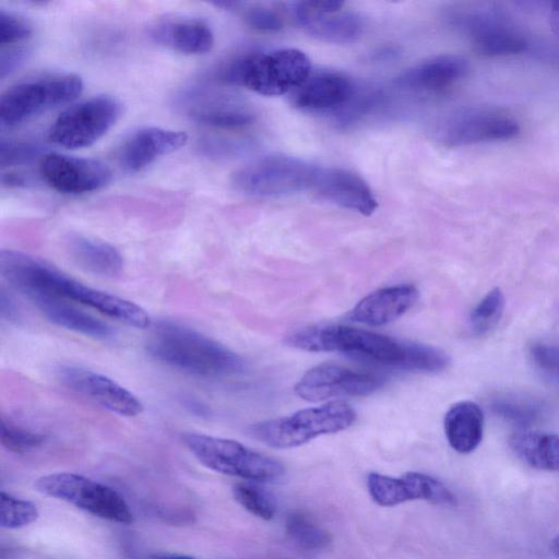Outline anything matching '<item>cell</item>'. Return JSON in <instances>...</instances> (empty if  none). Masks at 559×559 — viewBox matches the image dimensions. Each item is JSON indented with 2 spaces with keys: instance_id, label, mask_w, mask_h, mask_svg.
I'll return each instance as SVG.
<instances>
[{
  "instance_id": "obj_34",
  "label": "cell",
  "mask_w": 559,
  "mask_h": 559,
  "mask_svg": "<svg viewBox=\"0 0 559 559\" xmlns=\"http://www.w3.org/2000/svg\"><path fill=\"white\" fill-rule=\"evenodd\" d=\"M492 409L499 416L521 425L534 421L539 415L538 405L520 399H498L492 403Z\"/></svg>"
},
{
  "instance_id": "obj_44",
  "label": "cell",
  "mask_w": 559,
  "mask_h": 559,
  "mask_svg": "<svg viewBox=\"0 0 559 559\" xmlns=\"http://www.w3.org/2000/svg\"><path fill=\"white\" fill-rule=\"evenodd\" d=\"M550 549L552 554L559 559V534L551 540Z\"/></svg>"
},
{
  "instance_id": "obj_32",
  "label": "cell",
  "mask_w": 559,
  "mask_h": 559,
  "mask_svg": "<svg viewBox=\"0 0 559 559\" xmlns=\"http://www.w3.org/2000/svg\"><path fill=\"white\" fill-rule=\"evenodd\" d=\"M0 498L1 527L16 530L34 523L38 519V509L31 501L16 498L3 490Z\"/></svg>"
},
{
  "instance_id": "obj_42",
  "label": "cell",
  "mask_w": 559,
  "mask_h": 559,
  "mask_svg": "<svg viewBox=\"0 0 559 559\" xmlns=\"http://www.w3.org/2000/svg\"><path fill=\"white\" fill-rule=\"evenodd\" d=\"M25 183L22 175L15 173H8L2 176V185L7 187H19Z\"/></svg>"
},
{
  "instance_id": "obj_35",
  "label": "cell",
  "mask_w": 559,
  "mask_h": 559,
  "mask_svg": "<svg viewBox=\"0 0 559 559\" xmlns=\"http://www.w3.org/2000/svg\"><path fill=\"white\" fill-rule=\"evenodd\" d=\"M32 25L24 17L15 13L0 10V45L2 47L15 46L31 37Z\"/></svg>"
},
{
  "instance_id": "obj_22",
  "label": "cell",
  "mask_w": 559,
  "mask_h": 559,
  "mask_svg": "<svg viewBox=\"0 0 559 559\" xmlns=\"http://www.w3.org/2000/svg\"><path fill=\"white\" fill-rule=\"evenodd\" d=\"M468 70L469 64L464 57L439 55L405 70L396 79V84L409 92L438 93L465 78Z\"/></svg>"
},
{
  "instance_id": "obj_13",
  "label": "cell",
  "mask_w": 559,
  "mask_h": 559,
  "mask_svg": "<svg viewBox=\"0 0 559 559\" xmlns=\"http://www.w3.org/2000/svg\"><path fill=\"white\" fill-rule=\"evenodd\" d=\"M368 492L380 507H394L413 500H424L441 507L457 504L455 495L439 479L419 472H408L401 477L379 473L367 476Z\"/></svg>"
},
{
  "instance_id": "obj_41",
  "label": "cell",
  "mask_w": 559,
  "mask_h": 559,
  "mask_svg": "<svg viewBox=\"0 0 559 559\" xmlns=\"http://www.w3.org/2000/svg\"><path fill=\"white\" fill-rule=\"evenodd\" d=\"M0 302L1 318L7 321L15 320L16 309L11 298L4 292L1 293Z\"/></svg>"
},
{
  "instance_id": "obj_28",
  "label": "cell",
  "mask_w": 559,
  "mask_h": 559,
  "mask_svg": "<svg viewBox=\"0 0 559 559\" xmlns=\"http://www.w3.org/2000/svg\"><path fill=\"white\" fill-rule=\"evenodd\" d=\"M509 447L526 465L559 473V435L521 430L510 436Z\"/></svg>"
},
{
  "instance_id": "obj_29",
  "label": "cell",
  "mask_w": 559,
  "mask_h": 559,
  "mask_svg": "<svg viewBox=\"0 0 559 559\" xmlns=\"http://www.w3.org/2000/svg\"><path fill=\"white\" fill-rule=\"evenodd\" d=\"M285 530L290 540L304 550L324 549L332 542L331 534L301 511L288 514Z\"/></svg>"
},
{
  "instance_id": "obj_25",
  "label": "cell",
  "mask_w": 559,
  "mask_h": 559,
  "mask_svg": "<svg viewBox=\"0 0 559 559\" xmlns=\"http://www.w3.org/2000/svg\"><path fill=\"white\" fill-rule=\"evenodd\" d=\"M31 301L56 325L94 338H107L112 334L107 323L79 309L72 301L62 297L43 295Z\"/></svg>"
},
{
  "instance_id": "obj_3",
  "label": "cell",
  "mask_w": 559,
  "mask_h": 559,
  "mask_svg": "<svg viewBox=\"0 0 559 559\" xmlns=\"http://www.w3.org/2000/svg\"><path fill=\"white\" fill-rule=\"evenodd\" d=\"M306 53L295 48L251 51L229 59L217 71L224 83L242 86L264 96L295 91L310 75Z\"/></svg>"
},
{
  "instance_id": "obj_40",
  "label": "cell",
  "mask_w": 559,
  "mask_h": 559,
  "mask_svg": "<svg viewBox=\"0 0 559 559\" xmlns=\"http://www.w3.org/2000/svg\"><path fill=\"white\" fill-rule=\"evenodd\" d=\"M29 50L24 46L2 47L0 53L1 79L14 72L27 59Z\"/></svg>"
},
{
  "instance_id": "obj_2",
  "label": "cell",
  "mask_w": 559,
  "mask_h": 559,
  "mask_svg": "<svg viewBox=\"0 0 559 559\" xmlns=\"http://www.w3.org/2000/svg\"><path fill=\"white\" fill-rule=\"evenodd\" d=\"M146 349L154 359L203 378L233 376L243 368L241 357L225 345L171 321L159 322L154 328Z\"/></svg>"
},
{
  "instance_id": "obj_17",
  "label": "cell",
  "mask_w": 559,
  "mask_h": 559,
  "mask_svg": "<svg viewBox=\"0 0 559 559\" xmlns=\"http://www.w3.org/2000/svg\"><path fill=\"white\" fill-rule=\"evenodd\" d=\"M39 173L48 186L67 194L96 191L111 180L110 169L100 160L58 153L41 158Z\"/></svg>"
},
{
  "instance_id": "obj_31",
  "label": "cell",
  "mask_w": 559,
  "mask_h": 559,
  "mask_svg": "<svg viewBox=\"0 0 559 559\" xmlns=\"http://www.w3.org/2000/svg\"><path fill=\"white\" fill-rule=\"evenodd\" d=\"M504 295L499 287L489 290L473 309L469 323L476 335H486L498 324L503 309Z\"/></svg>"
},
{
  "instance_id": "obj_23",
  "label": "cell",
  "mask_w": 559,
  "mask_h": 559,
  "mask_svg": "<svg viewBox=\"0 0 559 559\" xmlns=\"http://www.w3.org/2000/svg\"><path fill=\"white\" fill-rule=\"evenodd\" d=\"M418 297V289L411 284L379 288L359 300L349 317L369 326L385 325L406 313Z\"/></svg>"
},
{
  "instance_id": "obj_24",
  "label": "cell",
  "mask_w": 559,
  "mask_h": 559,
  "mask_svg": "<svg viewBox=\"0 0 559 559\" xmlns=\"http://www.w3.org/2000/svg\"><path fill=\"white\" fill-rule=\"evenodd\" d=\"M150 36L157 44L183 55L206 53L214 35L206 22L195 17H174L156 22Z\"/></svg>"
},
{
  "instance_id": "obj_5",
  "label": "cell",
  "mask_w": 559,
  "mask_h": 559,
  "mask_svg": "<svg viewBox=\"0 0 559 559\" xmlns=\"http://www.w3.org/2000/svg\"><path fill=\"white\" fill-rule=\"evenodd\" d=\"M182 441L202 465L224 475L270 483L285 472L281 462L231 439L189 432L182 436Z\"/></svg>"
},
{
  "instance_id": "obj_11",
  "label": "cell",
  "mask_w": 559,
  "mask_h": 559,
  "mask_svg": "<svg viewBox=\"0 0 559 559\" xmlns=\"http://www.w3.org/2000/svg\"><path fill=\"white\" fill-rule=\"evenodd\" d=\"M121 103L100 95L66 109L49 129V139L67 148L86 147L99 140L118 121Z\"/></svg>"
},
{
  "instance_id": "obj_6",
  "label": "cell",
  "mask_w": 559,
  "mask_h": 559,
  "mask_svg": "<svg viewBox=\"0 0 559 559\" xmlns=\"http://www.w3.org/2000/svg\"><path fill=\"white\" fill-rule=\"evenodd\" d=\"M450 23L465 34L475 50L487 57L525 51L530 41L522 28L499 5L477 3L455 9Z\"/></svg>"
},
{
  "instance_id": "obj_38",
  "label": "cell",
  "mask_w": 559,
  "mask_h": 559,
  "mask_svg": "<svg viewBox=\"0 0 559 559\" xmlns=\"http://www.w3.org/2000/svg\"><path fill=\"white\" fill-rule=\"evenodd\" d=\"M245 22L254 29L261 32H277L282 29L281 17L271 9L265 7H251L243 10Z\"/></svg>"
},
{
  "instance_id": "obj_12",
  "label": "cell",
  "mask_w": 559,
  "mask_h": 559,
  "mask_svg": "<svg viewBox=\"0 0 559 559\" xmlns=\"http://www.w3.org/2000/svg\"><path fill=\"white\" fill-rule=\"evenodd\" d=\"M176 103L191 120L215 129L238 130L255 119L242 99L212 86H191L178 95Z\"/></svg>"
},
{
  "instance_id": "obj_33",
  "label": "cell",
  "mask_w": 559,
  "mask_h": 559,
  "mask_svg": "<svg viewBox=\"0 0 559 559\" xmlns=\"http://www.w3.org/2000/svg\"><path fill=\"white\" fill-rule=\"evenodd\" d=\"M0 439L7 450L22 454L39 448L45 441V436L1 416Z\"/></svg>"
},
{
  "instance_id": "obj_7",
  "label": "cell",
  "mask_w": 559,
  "mask_h": 559,
  "mask_svg": "<svg viewBox=\"0 0 559 559\" xmlns=\"http://www.w3.org/2000/svg\"><path fill=\"white\" fill-rule=\"evenodd\" d=\"M82 90V79L73 73L44 74L17 82L0 98L1 126H17L72 102Z\"/></svg>"
},
{
  "instance_id": "obj_36",
  "label": "cell",
  "mask_w": 559,
  "mask_h": 559,
  "mask_svg": "<svg viewBox=\"0 0 559 559\" xmlns=\"http://www.w3.org/2000/svg\"><path fill=\"white\" fill-rule=\"evenodd\" d=\"M41 147L23 141L2 140L0 145V163L2 167L27 163L39 156Z\"/></svg>"
},
{
  "instance_id": "obj_8",
  "label": "cell",
  "mask_w": 559,
  "mask_h": 559,
  "mask_svg": "<svg viewBox=\"0 0 559 559\" xmlns=\"http://www.w3.org/2000/svg\"><path fill=\"white\" fill-rule=\"evenodd\" d=\"M319 167L288 155H267L237 169L234 188L252 197H278L312 189Z\"/></svg>"
},
{
  "instance_id": "obj_10",
  "label": "cell",
  "mask_w": 559,
  "mask_h": 559,
  "mask_svg": "<svg viewBox=\"0 0 559 559\" xmlns=\"http://www.w3.org/2000/svg\"><path fill=\"white\" fill-rule=\"evenodd\" d=\"M35 293L38 295H55L70 301H76L138 329H146L152 324L150 314L141 306L85 285L49 264L40 272Z\"/></svg>"
},
{
  "instance_id": "obj_39",
  "label": "cell",
  "mask_w": 559,
  "mask_h": 559,
  "mask_svg": "<svg viewBox=\"0 0 559 559\" xmlns=\"http://www.w3.org/2000/svg\"><path fill=\"white\" fill-rule=\"evenodd\" d=\"M531 354L540 369L559 374V346L535 344L531 348Z\"/></svg>"
},
{
  "instance_id": "obj_20",
  "label": "cell",
  "mask_w": 559,
  "mask_h": 559,
  "mask_svg": "<svg viewBox=\"0 0 559 559\" xmlns=\"http://www.w3.org/2000/svg\"><path fill=\"white\" fill-rule=\"evenodd\" d=\"M312 189L325 200L366 216L378 207L368 183L347 169L319 167Z\"/></svg>"
},
{
  "instance_id": "obj_26",
  "label": "cell",
  "mask_w": 559,
  "mask_h": 559,
  "mask_svg": "<svg viewBox=\"0 0 559 559\" xmlns=\"http://www.w3.org/2000/svg\"><path fill=\"white\" fill-rule=\"evenodd\" d=\"M443 427L450 447L461 454L473 452L484 435V414L472 401L453 404L444 415Z\"/></svg>"
},
{
  "instance_id": "obj_16",
  "label": "cell",
  "mask_w": 559,
  "mask_h": 559,
  "mask_svg": "<svg viewBox=\"0 0 559 559\" xmlns=\"http://www.w3.org/2000/svg\"><path fill=\"white\" fill-rule=\"evenodd\" d=\"M340 1H307L294 5L297 24L311 37L332 44L355 41L362 33L361 17L344 11Z\"/></svg>"
},
{
  "instance_id": "obj_27",
  "label": "cell",
  "mask_w": 559,
  "mask_h": 559,
  "mask_svg": "<svg viewBox=\"0 0 559 559\" xmlns=\"http://www.w3.org/2000/svg\"><path fill=\"white\" fill-rule=\"evenodd\" d=\"M67 249L71 259L92 274L115 277L122 271V255L114 246L103 240L71 235L67 240Z\"/></svg>"
},
{
  "instance_id": "obj_43",
  "label": "cell",
  "mask_w": 559,
  "mask_h": 559,
  "mask_svg": "<svg viewBox=\"0 0 559 559\" xmlns=\"http://www.w3.org/2000/svg\"><path fill=\"white\" fill-rule=\"evenodd\" d=\"M549 22L552 31L559 36V1L551 3L549 11Z\"/></svg>"
},
{
  "instance_id": "obj_9",
  "label": "cell",
  "mask_w": 559,
  "mask_h": 559,
  "mask_svg": "<svg viewBox=\"0 0 559 559\" xmlns=\"http://www.w3.org/2000/svg\"><path fill=\"white\" fill-rule=\"evenodd\" d=\"M35 488L45 496L66 501L94 516L120 524L133 521L132 512L119 492L86 476L52 473L38 478Z\"/></svg>"
},
{
  "instance_id": "obj_37",
  "label": "cell",
  "mask_w": 559,
  "mask_h": 559,
  "mask_svg": "<svg viewBox=\"0 0 559 559\" xmlns=\"http://www.w3.org/2000/svg\"><path fill=\"white\" fill-rule=\"evenodd\" d=\"M249 147L242 139L205 138L200 140L199 150L206 156L226 158L240 154Z\"/></svg>"
},
{
  "instance_id": "obj_18",
  "label": "cell",
  "mask_w": 559,
  "mask_h": 559,
  "mask_svg": "<svg viewBox=\"0 0 559 559\" xmlns=\"http://www.w3.org/2000/svg\"><path fill=\"white\" fill-rule=\"evenodd\" d=\"M58 376L68 389L110 413L133 417L143 411V404L136 395L97 371L78 366H63L58 370Z\"/></svg>"
},
{
  "instance_id": "obj_15",
  "label": "cell",
  "mask_w": 559,
  "mask_h": 559,
  "mask_svg": "<svg viewBox=\"0 0 559 559\" xmlns=\"http://www.w3.org/2000/svg\"><path fill=\"white\" fill-rule=\"evenodd\" d=\"M512 117L492 110L469 109L453 115L438 130V140L448 147L506 141L520 133Z\"/></svg>"
},
{
  "instance_id": "obj_14",
  "label": "cell",
  "mask_w": 559,
  "mask_h": 559,
  "mask_svg": "<svg viewBox=\"0 0 559 559\" xmlns=\"http://www.w3.org/2000/svg\"><path fill=\"white\" fill-rule=\"evenodd\" d=\"M383 383L379 376L335 364H321L308 370L295 385V393L308 402L332 397L365 396Z\"/></svg>"
},
{
  "instance_id": "obj_1",
  "label": "cell",
  "mask_w": 559,
  "mask_h": 559,
  "mask_svg": "<svg viewBox=\"0 0 559 559\" xmlns=\"http://www.w3.org/2000/svg\"><path fill=\"white\" fill-rule=\"evenodd\" d=\"M285 343L306 352H337L379 365L421 372H439L450 364L447 353L438 347L345 325L304 328L287 335Z\"/></svg>"
},
{
  "instance_id": "obj_21",
  "label": "cell",
  "mask_w": 559,
  "mask_h": 559,
  "mask_svg": "<svg viewBox=\"0 0 559 559\" xmlns=\"http://www.w3.org/2000/svg\"><path fill=\"white\" fill-rule=\"evenodd\" d=\"M188 141L182 131L157 127L142 128L132 133L118 150L120 166L131 173L142 170L160 156L182 147Z\"/></svg>"
},
{
  "instance_id": "obj_19",
  "label": "cell",
  "mask_w": 559,
  "mask_h": 559,
  "mask_svg": "<svg viewBox=\"0 0 559 559\" xmlns=\"http://www.w3.org/2000/svg\"><path fill=\"white\" fill-rule=\"evenodd\" d=\"M358 91L353 81L338 72H320L293 91L295 107L312 112H336L342 115L349 107Z\"/></svg>"
},
{
  "instance_id": "obj_30",
  "label": "cell",
  "mask_w": 559,
  "mask_h": 559,
  "mask_svg": "<svg viewBox=\"0 0 559 559\" xmlns=\"http://www.w3.org/2000/svg\"><path fill=\"white\" fill-rule=\"evenodd\" d=\"M235 500L248 512L262 520H271L277 512L275 497L253 483L237 484L233 488Z\"/></svg>"
},
{
  "instance_id": "obj_4",
  "label": "cell",
  "mask_w": 559,
  "mask_h": 559,
  "mask_svg": "<svg viewBox=\"0 0 559 559\" xmlns=\"http://www.w3.org/2000/svg\"><path fill=\"white\" fill-rule=\"evenodd\" d=\"M355 411L343 401L300 409L289 416L263 420L249 427V433L274 449H292L310 440L349 428Z\"/></svg>"
}]
</instances>
